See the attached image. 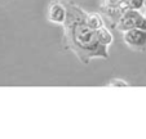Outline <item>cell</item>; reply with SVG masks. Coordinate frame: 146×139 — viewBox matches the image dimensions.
I'll use <instances>...</instances> for the list:
<instances>
[{"label": "cell", "mask_w": 146, "mask_h": 139, "mask_svg": "<svg viewBox=\"0 0 146 139\" xmlns=\"http://www.w3.org/2000/svg\"><path fill=\"white\" fill-rule=\"evenodd\" d=\"M65 4L67 8V18L64 23L66 46L86 65L94 58L108 59L109 46L102 45L98 41L96 30L87 25V12L72 1H65Z\"/></svg>", "instance_id": "1"}, {"label": "cell", "mask_w": 146, "mask_h": 139, "mask_svg": "<svg viewBox=\"0 0 146 139\" xmlns=\"http://www.w3.org/2000/svg\"><path fill=\"white\" fill-rule=\"evenodd\" d=\"M114 26L120 32L128 31L131 28H142V30H146V17L145 14L141 13L137 9L129 8L121 14L120 18L116 21V23Z\"/></svg>", "instance_id": "2"}, {"label": "cell", "mask_w": 146, "mask_h": 139, "mask_svg": "<svg viewBox=\"0 0 146 139\" xmlns=\"http://www.w3.org/2000/svg\"><path fill=\"white\" fill-rule=\"evenodd\" d=\"M124 44L132 50L136 52H145L146 50V30L142 28H131L123 32Z\"/></svg>", "instance_id": "3"}, {"label": "cell", "mask_w": 146, "mask_h": 139, "mask_svg": "<svg viewBox=\"0 0 146 139\" xmlns=\"http://www.w3.org/2000/svg\"><path fill=\"white\" fill-rule=\"evenodd\" d=\"M47 18L52 23L64 26V23L66 22L67 18V8L65 1H61V0L50 1L47 11Z\"/></svg>", "instance_id": "4"}, {"label": "cell", "mask_w": 146, "mask_h": 139, "mask_svg": "<svg viewBox=\"0 0 146 139\" xmlns=\"http://www.w3.org/2000/svg\"><path fill=\"white\" fill-rule=\"evenodd\" d=\"M86 21L87 25L89 26L93 30H98V28L104 27L105 26V22H104V16L101 13H97V12H87L86 14Z\"/></svg>", "instance_id": "5"}, {"label": "cell", "mask_w": 146, "mask_h": 139, "mask_svg": "<svg viewBox=\"0 0 146 139\" xmlns=\"http://www.w3.org/2000/svg\"><path fill=\"white\" fill-rule=\"evenodd\" d=\"M97 34V38H98V41L102 44V45H105V46H110L111 44H113L114 41V36L113 34L110 32V30H109L108 27H101L98 28V30L96 31Z\"/></svg>", "instance_id": "6"}, {"label": "cell", "mask_w": 146, "mask_h": 139, "mask_svg": "<svg viewBox=\"0 0 146 139\" xmlns=\"http://www.w3.org/2000/svg\"><path fill=\"white\" fill-rule=\"evenodd\" d=\"M124 1H127V0H104L101 4V8H102V11H106V9H116V8H120V5ZM121 11H123V9H121Z\"/></svg>", "instance_id": "7"}, {"label": "cell", "mask_w": 146, "mask_h": 139, "mask_svg": "<svg viewBox=\"0 0 146 139\" xmlns=\"http://www.w3.org/2000/svg\"><path fill=\"white\" fill-rule=\"evenodd\" d=\"M128 3L131 8L137 9V11H141L145 7V0H128Z\"/></svg>", "instance_id": "8"}, {"label": "cell", "mask_w": 146, "mask_h": 139, "mask_svg": "<svg viewBox=\"0 0 146 139\" xmlns=\"http://www.w3.org/2000/svg\"><path fill=\"white\" fill-rule=\"evenodd\" d=\"M108 86H129V84L121 79H113L108 84Z\"/></svg>", "instance_id": "9"}, {"label": "cell", "mask_w": 146, "mask_h": 139, "mask_svg": "<svg viewBox=\"0 0 146 139\" xmlns=\"http://www.w3.org/2000/svg\"><path fill=\"white\" fill-rule=\"evenodd\" d=\"M143 14H145V17H146V7H145V13H143Z\"/></svg>", "instance_id": "10"}, {"label": "cell", "mask_w": 146, "mask_h": 139, "mask_svg": "<svg viewBox=\"0 0 146 139\" xmlns=\"http://www.w3.org/2000/svg\"><path fill=\"white\" fill-rule=\"evenodd\" d=\"M145 7H146V0H145ZM145 7H143V8H145Z\"/></svg>", "instance_id": "11"}]
</instances>
